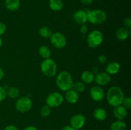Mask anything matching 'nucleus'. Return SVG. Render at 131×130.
Returning a JSON list of instances; mask_svg holds the SVG:
<instances>
[{
	"label": "nucleus",
	"instance_id": "ddd939ff",
	"mask_svg": "<svg viewBox=\"0 0 131 130\" xmlns=\"http://www.w3.org/2000/svg\"><path fill=\"white\" fill-rule=\"evenodd\" d=\"M113 115L115 118L118 120L123 121L127 115V110L124 106L120 105L114 107Z\"/></svg>",
	"mask_w": 131,
	"mask_h": 130
},
{
	"label": "nucleus",
	"instance_id": "f257e3e1",
	"mask_svg": "<svg viewBox=\"0 0 131 130\" xmlns=\"http://www.w3.org/2000/svg\"><path fill=\"white\" fill-rule=\"evenodd\" d=\"M124 98L125 94L120 87L113 86L107 90L106 99L109 105L112 107H115L122 105Z\"/></svg>",
	"mask_w": 131,
	"mask_h": 130
},
{
	"label": "nucleus",
	"instance_id": "39448f33",
	"mask_svg": "<svg viewBox=\"0 0 131 130\" xmlns=\"http://www.w3.org/2000/svg\"><path fill=\"white\" fill-rule=\"evenodd\" d=\"M104 36L102 32L99 30H93L88 35L87 43L90 48H95L102 44Z\"/></svg>",
	"mask_w": 131,
	"mask_h": 130
},
{
	"label": "nucleus",
	"instance_id": "2f4dec72",
	"mask_svg": "<svg viewBox=\"0 0 131 130\" xmlns=\"http://www.w3.org/2000/svg\"><path fill=\"white\" fill-rule=\"evenodd\" d=\"M80 31L81 33H83V34H85V33H86V32L88 31V28H87V26L85 25V24H82L81 27Z\"/></svg>",
	"mask_w": 131,
	"mask_h": 130
},
{
	"label": "nucleus",
	"instance_id": "f03ea898",
	"mask_svg": "<svg viewBox=\"0 0 131 130\" xmlns=\"http://www.w3.org/2000/svg\"><path fill=\"white\" fill-rule=\"evenodd\" d=\"M56 83L59 89L61 91L65 92L72 89L74 81L70 73L67 71H63L58 75Z\"/></svg>",
	"mask_w": 131,
	"mask_h": 130
},
{
	"label": "nucleus",
	"instance_id": "dca6fc26",
	"mask_svg": "<svg viewBox=\"0 0 131 130\" xmlns=\"http://www.w3.org/2000/svg\"><path fill=\"white\" fill-rule=\"evenodd\" d=\"M106 72L111 75H115L118 73L120 70V64L118 62L113 61L111 62L106 66Z\"/></svg>",
	"mask_w": 131,
	"mask_h": 130
},
{
	"label": "nucleus",
	"instance_id": "6e6552de",
	"mask_svg": "<svg viewBox=\"0 0 131 130\" xmlns=\"http://www.w3.org/2000/svg\"><path fill=\"white\" fill-rule=\"evenodd\" d=\"M50 41L51 44L55 48H64L67 45V38L63 33L60 32H55L52 33L50 37Z\"/></svg>",
	"mask_w": 131,
	"mask_h": 130
},
{
	"label": "nucleus",
	"instance_id": "b1692460",
	"mask_svg": "<svg viewBox=\"0 0 131 130\" xmlns=\"http://www.w3.org/2000/svg\"><path fill=\"white\" fill-rule=\"evenodd\" d=\"M38 33H39L40 36H42V38H49L51 37V34H52V32L49 27L42 26L39 29Z\"/></svg>",
	"mask_w": 131,
	"mask_h": 130
},
{
	"label": "nucleus",
	"instance_id": "7c9ffc66",
	"mask_svg": "<svg viewBox=\"0 0 131 130\" xmlns=\"http://www.w3.org/2000/svg\"><path fill=\"white\" fill-rule=\"evenodd\" d=\"M98 60L99 62L100 63L103 64H105L107 62V58L106 56H104V55H101V56H99Z\"/></svg>",
	"mask_w": 131,
	"mask_h": 130
},
{
	"label": "nucleus",
	"instance_id": "cd10ccee",
	"mask_svg": "<svg viewBox=\"0 0 131 130\" xmlns=\"http://www.w3.org/2000/svg\"><path fill=\"white\" fill-rule=\"evenodd\" d=\"M6 96V90L2 86H0V102L5 100Z\"/></svg>",
	"mask_w": 131,
	"mask_h": 130
},
{
	"label": "nucleus",
	"instance_id": "f3484780",
	"mask_svg": "<svg viewBox=\"0 0 131 130\" xmlns=\"http://www.w3.org/2000/svg\"><path fill=\"white\" fill-rule=\"evenodd\" d=\"M130 36V30L125 28H120L116 31V37L118 40H126Z\"/></svg>",
	"mask_w": 131,
	"mask_h": 130
},
{
	"label": "nucleus",
	"instance_id": "e433bc0d",
	"mask_svg": "<svg viewBox=\"0 0 131 130\" xmlns=\"http://www.w3.org/2000/svg\"><path fill=\"white\" fill-rule=\"evenodd\" d=\"M4 76H5V71L1 68H0V80L3 79Z\"/></svg>",
	"mask_w": 131,
	"mask_h": 130
},
{
	"label": "nucleus",
	"instance_id": "aec40b11",
	"mask_svg": "<svg viewBox=\"0 0 131 130\" xmlns=\"http://www.w3.org/2000/svg\"><path fill=\"white\" fill-rule=\"evenodd\" d=\"M64 4L62 0H49V7L54 11H60L63 8Z\"/></svg>",
	"mask_w": 131,
	"mask_h": 130
},
{
	"label": "nucleus",
	"instance_id": "c756f323",
	"mask_svg": "<svg viewBox=\"0 0 131 130\" xmlns=\"http://www.w3.org/2000/svg\"><path fill=\"white\" fill-rule=\"evenodd\" d=\"M6 31V25L3 22H0V36L5 34Z\"/></svg>",
	"mask_w": 131,
	"mask_h": 130
},
{
	"label": "nucleus",
	"instance_id": "2eb2a0df",
	"mask_svg": "<svg viewBox=\"0 0 131 130\" xmlns=\"http://www.w3.org/2000/svg\"><path fill=\"white\" fill-rule=\"evenodd\" d=\"M93 115L95 119L99 121H103L107 118V113L106 110L103 108H95L93 111Z\"/></svg>",
	"mask_w": 131,
	"mask_h": 130
},
{
	"label": "nucleus",
	"instance_id": "a211bd4d",
	"mask_svg": "<svg viewBox=\"0 0 131 130\" xmlns=\"http://www.w3.org/2000/svg\"><path fill=\"white\" fill-rule=\"evenodd\" d=\"M5 6L10 11H17L20 7V0H5Z\"/></svg>",
	"mask_w": 131,
	"mask_h": 130
},
{
	"label": "nucleus",
	"instance_id": "a878e982",
	"mask_svg": "<svg viewBox=\"0 0 131 130\" xmlns=\"http://www.w3.org/2000/svg\"><path fill=\"white\" fill-rule=\"evenodd\" d=\"M51 108H52L49 107L47 105L43 106L40 110L41 116L43 117H47L49 116V115L51 113Z\"/></svg>",
	"mask_w": 131,
	"mask_h": 130
},
{
	"label": "nucleus",
	"instance_id": "1a4fd4ad",
	"mask_svg": "<svg viewBox=\"0 0 131 130\" xmlns=\"http://www.w3.org/2000/svg\"><path fill=\"white\" fill-rule=\"evenodd\" d=\"M86 122V118L81 113H77L71 117L70 126L75 130H79L83 127Z\"/></svg>",
	"mask_w": 131,
	"mask_h": 130
},
{
	"label": "nucleus",
	"instance_id": "bb28decb",
	"mask_svg": "<svg viewBox=\"0 0 131 130\" xmlns=\"http://www.w3.org/2000/svg\"><path fill=\"white\" fill-rule=\"evenodd\" d=\"M122 105L124 106L126 109H130L131 108V98L130 97H125L123 99Z\"/></svg>",
	"mask_w": 131,
	"mask_h": 130
},
{
	"label": "nucleus",
	"instance_id": "4468645a",
	"mask_svg": "<svg viewBox=\"0 0 131 130\" xmlns=\"http://www.w3.org/2000/svg\"><path fill=\"white\" fill-rule=\"evenodd\" d=\"M79 93L75 92L72 89L65 91V98L68 103L70 104H74L76 103L79 100Z\"/></svg>",
	"mask_w": 131,
	"mask_h": 130
},
{
	"label": "nucleus",
	"instance_id": "6ab92c4d",
	"mask_svg": "<svg viewBox=\"0 0 131 130\" xmlns=\"http://www.w3.org/2000/svg\"><path fill=\"white\" fill-rule=\"evenodd\" d=\"M82 82L85 84H90L94 81L95 75L92 71L86 70L84 71L81 74V76Z\"/></svg>",
	"mask_w": 131,
	"mask_h": 130
},
{
	"label": "nucleus",
	"instance_id": "5701e85b",
	"mask_svg": "<svg viewBox=\"0 0 131 130\" xmlns=\"http://www.w3.org/2000/svg\"><path fill=\"white\" fill-rule=\"evenodd\" d=\"M39 55L45 59L50 58L51 55V51L49 47L46 45H42L38 49Z\"/></svg>",
	"mask_w": 131,
	"mask_h": 130
},
{
	"label": "nucleus",
	"instance_id": "20e7f679",
	"mask_svg": "<svg viewBox=\"0 0 131 130\" xmlns=\"http://www.w3.org/2000/svg\"><path fill=\"white\" fill-rule=\"evenodd\" d=\"M88 21L93 24H101L107 19V14L102 10H93L87 12Z\"/></svg>",
	"mask_w": 131,
	"mask_h": 130
},
{
	"label": "nucleus",
	"instance_id": "412c9836",
	"mask_svg": "<svg viewBox=\"0 0 131 130\" xmlns=\"http://www.w3.org/2000/svg\"><path fill=\"white\" fill-rule=\"evenodd\" d=\"M127 124L122 120H117L114 121L110 126V130H125Z\"/></svg>",
	"mask_w": 131,
	"mask_h": 130
},
{
	"label": "nucleus",
	"instance_id": "c9c22d12",
	"mask_svg": "<svg viewBox=\"0 0 131 130\" xmlns=\"http://www.w3.org/2000/svg\"><path fill=\"white\" fill-rule=\"evenodd\" d=\"M61 130H75L70 125H67V126H64L63 127L61 128Z\"/></svg>",
	"mask_w": 131,
	"mask_h": 130
},
{
	"label": "nucleus",
	"instance_id": "473e14b6",
	"mask_svg": "<svg viewBox=\"0 0 131 130\" xmlns=\"http://www.w3.org/2000/svg\"><path fill=\"white\" fill-rule=\"evenodd\" d=\"M4 130H19V129L14 125H8L5 127Z\"/></svg>",
	"mask_w": 131,
	"mask_h": 130
},
{
	"label": "nucleus",
	"instance_id": "0eeeda50",
	"mask_svg": "<svg viewBox=\"0 0 131 130\" xmlns=\"http://www.w3.org/2000/svg\"><path fill=\"white\" fill-rule=\"evenodd\" d=\"M64 101V97L58 92H54L49 94L46 98V104L51 108H57L61 105Z\"/></svg>",
	"mask_w": 131,
	"mask_h": 130
},
{
	"label": "nucleus",
	"instance_id": "c85d7f7f",
	"mask_svg": "<svg viewBox=\"0 0 131 130\" xmlns=\"http://www.w3.org/2000/svg\"><path fill=\"white\" fill-rule=\"evenodd\" d=\"M124 24L125 26V28L129 29L131 28V18L130 17H126L124 20Z\"/></svg>",
	"mask_w": 131,
	"mask_h": 130
},
{
	"label": "nucleus",
	"instance_id": "4c0bfd02",
	"mask_svg": "<svg viewBox=\"0 0 131 130\" xmlns=\"http://www.w3.org/2000/svg\"><path fill=\"white\" fill-rule=\"evenodd\" d=\"M2 45H3V41L2 40H1V37H0V48H1V47H2Z\"/></svg>",
	"mask_w": 131,
	"mask_h": 130
},
{
	"label": "nucleus",
	"instance_id": "f8f14e48",
	"mask_svg": "<svg viewBox=\"0 0 131 130\" xmlns=\"http://www.w3.org/2000/svg\"><path fill=\"white\" fill-rule=\"evenodd\" d=\"M73 19L79 24H84L88 21V15L85 10H79L75 11L73 15Z\"/></svg>",
	"mask_w": 131,
	"mask_h": 130
},
{
	"label": "nucleus",
	"instance_id": "9d476101",
	"mask_svg": "<svg viewBox=\"0 0 131 130\" xmlns=\"http://www.w3.org/2000/svg\"><path fill=\"white\" fill-rule=\"evenodd\" d=\"M90 96L95 101H101L105 97L104 90L99 85H95L90 90Z\"/></svg>",
	"mask_w": 131,
	"mask_h": 130
},
{
	"label": "nucleus",
	"instance_id": "393cba45",
	"mask_svg": "<svg viewBox=\"0 0 131 130\" xmlns=\"http://www.w3.org/2000/svg\"><path fill=\"white\" fill-rule=\"evenodd\" d=\"M72 89L74 90H75V92H77L78 93H83L86 89L85 84H84V83H83V82H75L73 83Z\"/></svg>",
	"mask_w": 131,
	"mask_h": 130
},
{
	"label": "nucleus",
	"instance_id": "423d86ee",
	"mask_svg": "<svg viewBox=\"0 0 131 130\" xmlns=\"http://www.w3.org/2000/svg\"><path fill=\"white\" fill-rule=\"evenodd\" d=\"M33 105L31 99L27 96L19 98L15 102V109L20 113H25L30 110Z\"/></svg>",
	"mask_w": 131,
	"mask_h": 130
},
{
	"label": "nucleus",
	"instance_id": "72a5a7b5",
	"mask_svg": "<svg viewBox=\"0 0 131 130\" xmlns=\"http://www.w3.org/2000/svg\"><path fill=\"white\" fill-rule=\"evenodd\" d=\"M82 4L84 5H90L93 3L94 0H80Z\"/></svg>",
	"mask_w": 131,
	"mask_h": 130
},
{
	"label": "nucleus",
	"instance_id": "4be33fe9",
	"mask_svg": "<svg viewBox=\"0 0 131 130\" xmlns=\"http://www.w3.org/2000/svg\"><path fill=\"white\" fill-rule=\"evenodd\" d=\"M20 92L19 88L16 87H10L6 90V96L10 98L15 99L20 96Z\"/></svg>",
	"mask_w": 131,
	"mask_h": 130
},
{
	"label": "nucleus",
	"instance_id": "f704fd0d",
	"mask_svg": "<svg viewBox=\"0 0 131 130\" xmlns=\"http://www.w3.org/2000/svg\"><path fill=\"white\" fill-rule=\"evenodd\" d=\"M24 130H38V129L33 126H28L24 129Z\"/></svg>",
	"mask_w": 131,
	"mask_h": 130
},
{
	"label": "nucleus",
	"instance_id": "7ed1b4c3",
	"mask_svg": "<svg viewBox=\"0 0 131 130\" xmlns=\"http://www.w3.org/2000/svg\"><path fill=\"white\" fill-rule=\"evenodd\" d=\"M41 71L45 76L53 77L56 75L58 66L56 62L51 58L45 59L40 64Z\"/></svg>",
	"mask_w": 131,
	"mask_h": 130
},
{
	"label": "nucleus",
	"instance_id": "9b49d317",
	"mask_svg": "<svg viewBox=\"0 0 131 130\" xmlns=\"http://www.w3.org/2000/svg\"><path fill=\"white\" fill-rule=\"evenodd\" d=\"M111 77L110 74L107 72H99L95 76L94 81L97 85L105 86L111 82Z\"/></svg>",
	"mask_w": 131,
	"mask_h": 130
}]
</instances>
